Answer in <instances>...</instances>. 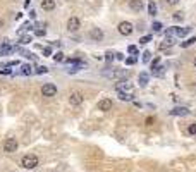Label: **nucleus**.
I'll return each instance as SVG.
<instances>
[{"label":"nucleus","mask_w":196,"mask_h":172,"mask_svg":"<svg viewBox=\"0 0 196 172\" xmlns=\"http://www.w3.org/2000/svg\"><path fill=\"white\" fill-rule=\"evenodd\" d=\"M102 76L109 77V79H126L127 77V71L124 69H107V71H102Z\"/></svg>","instance_id":"f257e3e1"},{"label":"nucleus","mask_w":196,"mask_h":172,"mask_svg":"<svg viewBox=\"0 0 196 172\" xmlns=\"http://www.w3.org/2000/svg\"><path fill=\"white\" fill-rule=\"evenodd\" d=\"M38 163H40V158L36 157V155H33V153H28V155H24L22 157V160H21V165L24 169H35V167H38Z\"/></svg>","instance_id":"f03ea898"},{"label":"nucleus","mask_w":196,"mask_h":172,"mask_svg":"<svg viewBox=\"0 0 196 172\" xmlns=\"http://www.w3.org/2000/svg\"><path fill=\"white\" fill-rule=\"evenodd\" d=\"M115 90H117L119 93H129V95H133V93H134V86L131 84L127 79H121L119 83H115Z\"/></svg>","instance_id":"7ed1b4c3"},{"label":"nucleus","mask_w":196,"mask_h":172,"mask_svg":"<svg viewBox=\"0 0 196 172\" xmlns=\"http://www.w3.org/2000/svg\"><path fill=\"white\" fill-rule=\"evenodd\" d=\"M19 148V143L16 138H7L4 141V151L5 153H14V151H17Z\"/></svg>","instance_id":"20e7f679"},{"label":"nucleus","mask_w":196,"mask_h":172,"mask_svg":"<svg viewBox=\"0 0 196 172\" xmlns=\"http://www.w3.org/2000/svg\"><path fill=\"white\" fill-rule=\"evenodd\" d=\"M117 29H119V33H121V34H124V36H129V34L134 31V26L131 24L129 21H122V22H119Z\"/></svg>","instance_id":"39448f33"},{"label":"nucleus","mask_w":196,"mask_h":172,"mask_svg":"<svg viewBox=\"0 0 196 172\" xmlns=\"http://www.w3.org/2000/svg\"><path fill=\"white\" fill-rule=\"evenodd\" d=\"M41 95H43V96H55L57 86L52 84V83H45V84L41 86Z\"/></svg>","instance_id":"423d86ee"},{"label":"nucleus","mask_w":196,"mask_h":172,"mask_svg":"<svg viewBox=\"0 0 196 172\" xmlns=\"http://www.w3.org/2000/svg\"><path fill=\"white\" fill-rule=\"evenodd\" d=\"M79 28H81V21H79L78 17H69V21H67V29L71 31V33H74V31H78Z\"/></svg>","instance_id":"0eeeda50"},{"label":"nucleus","mask_w":196,"mask_h":172,"mask_svg":"<svg viewBox=\"0 0 196 172\" xmlns=\"http://www.w3.org/2000/svg\"><path fill=\"white\" fill-rule=\"evenodd\" d=\"M69 103L72 105V107H79V105L83 103V95L78 93V91L71 93V96H69Z\"/></svg>","instance_id":"6e6552de"},{"label":"nucleus","mask_w":196,"mask_h":172,"mask_svg":"<svg viewBox=\"0 0 196 172\" xmlns=\"http://www.w3.org/2000/svg\"><path fill=\"white\" fill-rule=\"evenodd\" d=\"M90 38H91L93 41H102V40H103V31H102L100 28H93V29L90 31Z\"/></svg>","instance_id":"1a4fd4ad"},{"label":"nucleus","mask_w":196,"mask_h":172,"mask_svg":"<svg viewBox=\"0 0 196 172\" xmlns=\"http://www.w3.org/2000/svg\"><path fill=\"white\" fill-rule=\"evenodd\" d=\"M112 100L110 98H103V100H100V102H98V108H100L102 112H109L110 108H112Z\"/></svg>","instance_id":"9d476101"},{"label":"nucleus","mask_w":196,"mask_h":172,"mask_svg":"<svg viewBox=\"0 0 196 172\" xmlns=\"http://www.w3.org/2000/svg\"><path fill=\"white\" fill-rule=\"evenodd\" d=\"M129 9L134 12H141L143 10V2L141 0H129Z\"/></svg>","instance_id":"9b49d317"},{"label":"nucleus","mask_w":196,"mask_h":172,"mask_svg":"<svg viewBox=\"0 0 196 172\" xmlns=\"http://www.w3.org/2000/svg\"><path fill=\"white\" fill-rule=\"evenodd\" d=\"M16 50H19V47H12V45H5V47L0 48V55L5 57V55H10V53H14Z\"/></svg>","instance_id":"f8f14e48"},{"label":"nucleus","mask_w":196,"mask_h":172,"mask_svg":"<svg viewBox=\"0 0 196 172\" xmlns=\"http://www.w3.org/2000/svg\"><path fill=\"white\" fill-rule=\"evenodd\" d=\"M189 114V110H187L186 107H174L172 110H170V115H179V117H183V115H187Z\"/></svg>","instance_id":"ddd939ff"},{"label":"nucleus","mask_w":196,"mask_h":172,"mask_svg":"<svg viewBox=\"0 0 196 172\" xmlns=\"http://www.w3.org/2000/svg\"><path fill=\"white\" fill-rule=\"evenodd\" d=\"M172 45H175V38L174 36H165V40L160 43V50H165V48L172 47Z\"/></svg>","instance_id":"4468645a"},{"label":"nucleus","mask_w":196,"mask_h":172,"mask_svg":"<svg viewBox=\"0 0 196 172\" xmlns=\"http://www.w3.org/2000/svg\"><path fill=\"white\" fill-rule=\"evenodd\" d=\"M41 9L47 12H52L55 9V0H41Z\"/></svg>","instance_id":"2eb2a0df"},{"label":"nucleus","mask_w":196,"mask_h":172,"mask_svg":"<svg viewBox=\"0 0 196 172\" xmlns=\"http://www.w3.org/2000/svg\"><path fill=\"white\" fill-rule=\"evenodd\" d=\"M21 74L22 76H31L33 74V69H31L29 64H22L21 65Z\"/></svg>","instance_id":"dca6fc26"},{"label":"nucleus","mask_w":196,"mask_h":172,"mask_svg":"<svg viewBox=\"0 0 196 172\" xmlns=\"http://www.w3.org/2000/svg\"><path fill=\"white\" fill-rule=\"evenodd\" d=\"M150 81V74L148 72H141L140 74V86H146Z\"/></svg>","instance_id":"f3484780"},{"label":"nucleus","mask_w":196,"mask_h":172,"mask_svg":"<svg viewBox=\"0 0 196 172\" xmlns=\"http://www.w3.org/2000/svg\"><path fill=\"white\" fill-rule=\"evenodd\" d=\"M33 41V38H31L29 34H22V36H19V43L21 45H28V43Z\"/></svg>","instance_id":"a211bd4d"},{"label":"nucleus","mask_w":196,"mask_h":172,"mask_svg":"<svg viewBox=\"0 0 196 172\" xmlns=\"http://www.w3.org/2000/svg\"><path fill=\"white\" fill-rule=\"evenodd\" d=\"M196 43V36H191V38L187 40V41H183L181 43V47L183 48H187V47H191V45H194Z\"/></svg>","instance_id":"6ab92c4d"},{"label":"nucleus","mask_w":196,"mask_h":172,"mask_svg":"<svg viewBox=\"0 0 196 172\" xmlns=\"http://www.w3.org/2000/svg\"><path fill=\"white\" fill-rule=\"evenodd\" d=\"M148 12H150V16H157V5H155V2H148Z\"/></svg>","instance_id":"aec40b11"},{"label":"nucleus","mask_w":196,"mask_h":172,"mask_svg":"<svg viewBox=\"0 0 196 172\" xmlns=\"http://www.w3.org/2000/svg\"><path fill=\"white\" fill-rule=\"evenodd\" d=\"M189 29H191V28H177V33H175V36H186V34L189 33Z\"/></svg>","instance_id":"412c9836"},{"label":"nucleus","mask_w":196,"mask_h":172,"mask_svg":"<svg viewBox=\"0 0 196 172\" xmlns=\"http://www.w3.org/2000/svg\"><path fill=\"white\" fill-rule=\"evenodd\" d=\"M175 33H177V26H172V28L165 29V36H175Z\"/></svg>","instance_id":"4be33fe9"},{"label":"nucleus","mask_w":196,"mask_h":172,"mask_svg":"<svg viewBox=\"0 0 196 172\" xmlns=\"http://www.w3.org/2000/svg\"><path fill=\"white\" fill-rule=\"evenodd\" d=\"M172 17H174V21H184V12L183 10H177Z\"/></svg>","instance_id":"5701e85b"},{"label":"nucleus","mask_w":196,"mask_h":172,"mask_svg":"<svg viewBox=\"0 0 196 172\" xmlns=\"http://www.w3.org/2000/svg\"><path fill=\"white\" fill-rule=\"evenodd\" d=\"M127 52H129L133 57L138 55V47H136V45H129V47H127Z\"/></svg>","instance_id":"b1692460"},{"label":"nucleus","mask_w":196,"mask_h":172,"mask_svg":"<svg viewBox=\"0 0 196 172\" xmlns=\"http://www.w3.org/2000/svg\"><path fill=\"white\" fill-rule=\"evenodd\" d=\"M115 59V53H113V52H107V53H105V60H107V62H112V60Z\"/></svg>","instance_id":"393cba45"},{"label":"nucleus","mask_w":196,"mask_h":172,"mask_svg":"<svg viewBox=\"0 0 196 172\" xmlns=\"http://www.w3.org/2000/svg\"><path fill=\"white\" fill-rule=\"evenodd\" d=\"M53 60H55V62H62V60H64V53H62V52H57L55 55H53Z\"/></svg>","instance_id":"a878e982"},{"label":"nucleus","mask_w":196,"mask_h":172,"mask_svg":"<svg viewBox=\"0 0 196 172\" xmlns=\"http://www.w3.org/2000/svg\"><path fill=\"white\" fill-rule=\"evenodd\" d=\"M150 41H152V34H148V36H141V40H140L141 45H146V43H150Z\"/></svg>","instance_id":"bb28decb"},{"label":"nucleus","mask_w":196,"mask_h":172,"mask_svg":"<svg viewBox=\"0 0 196 172\" xmlns=\"http://www.w3.org/2000/svg\"><path fill=\"white\" fill-rule=\"evenodd\" d=\"M48 72V67H45V65H38L36 67V74H45Z\"/></svg>","instance_id":"cd10ccee"},{"label":"nucleus","mask_w":196,"mask_h":172,"mask_svg":"<svg viewBox=\"0 0 196 172\" xmlns=\"http://www.w3.org/2000/svg\"><path fill=\"white\" fill-rule=\"evenodd\" d=\"M150 59H152V53H150V52L146 50V52L143 53V62H144V64H148V62H150Z\"/></svg>","instance_id":"c85d7f7f"},{"label":"nucleus","mask_w":196,"mask_h":172,"mask_svg":"<svg viewBox=\"0 0 196 172\" xmlns=\"http://www.w3.org/2000/svg\"><path fill=\"white\" fill-rule=\"evenodd\" d=\"M160 62H162V59H160V57H157V59L153 60V62H152V71H153V69H157L158 65H160Z\"/></svg>","instance_id":"c756f323"},{"label":"nucleus","mask_w":196,"mask_h":172,"mask_svg":"<svg viewBox=\"0 0 196 172\" xmlns=\"http://www.w3.org/2000/svg\"><path fill=\"white\" fill-rule=\"evenodd\" d=\"M152 28H153L155 31H162V28H163V26H162V22L155 21V22H153V26H152Z\"/></svg>","instance_id":"7c9ffc66"},{"label":"nucleus","mask_w":196,"mask_h":172,"mask_svg":"<svg viewBox=\"0 0 196 172\" xmlns=\"http://www.w3.org/2000/svg\"><path fill=\"white\" fill-rule=\"evenodd\" d=\"M126 64L127 65H134L136 64V57H127V59H126Z\"/></svg>","instance_id":"2f4dec72"},{"label":"nucleus","mask_w":196,"mask_h":172,"mask_svg":"<svg viewBox=\"0 0 196 172\" xmlns=\"http://www.w3.org/2000/svg\"><path fill=\"white\" fill-rule=\"evenodd\" d=\"M43 55H45V57L52 55V48H50V47H45V48H43Z\"/></svg>","instance_id":"473e14b6"},{"label":"nucleus","mask_w":196,"mask_h":172,"mask_svg":"<svg viewBox=\"0 0 196 172\" xmlns=\"http://www.w3.org/2000/svg\"><path fill=\"white\" fill-rule=\"evenodd\" d=\"M187 133H189V134H196V124H191V126H189Z\"/></svg>","instance_id":"72a5a7b5"},{"label":"nucleus","mask_w":196,"mask_h":172,"mask_svg":"<svg viewBox=\"0 0 196 172\" xmlns=\"http://www.w3.org/2000/svg\"><path fill=\"white\" fill-rule=\"evenodd\" d=\"M7 67H10V65H19V60H10V62H7Z\"/></svg>","instance_id":"f704fd0d"},{"label":"nucleus","mask_w":196,"mask_h":172,"mask_svg":"<svg viewBox=\"0 0 196 172\" xmlns=\"http://www.w3.org/2000/svg\"><path fill=\"white\" fill-rule=\"evenodd\" d=\"M36 36H45V29H36Z\"/></svg>","instance_id":"c9c22d12"},{"label":"nucleus","mask_w":196,"mask_h":172,"mask_svg":"<svg viewBox=\"0 0 196 172\" xmlns=\"http://www.w3.org/2000/svg\"><path fill=\"white\" fill-rule=\"evenodd\" d=\"M153 122H155V119H153V117H148V119H146V126H152Z\"/></svg>","instance_id":"e433bc0d"},{"label":"nucleus","mask_w":196,"mask_h":172,"mask_svg":"<svg viewBox=\"0 0 196 172\" xmlns=\"http://www.w3.org/2000/svg\"><path fill=\"white\" fill-rule=\"evenodd\" d=\"M115 59H117V60H124V55H122L121 52H117V53H115Z\"/></svg>","instance_id":"4c0bfd02"},{"label":"nucleus","mask_w":196,"mask_h":172,"mask_svg":"<svg viewBox=\"0 0 196 172\" xmlns=\"http://www.w3.org/2000/svg\"><path fill=\"white\" fill-rule=\"evenodd\" d=\"M0 74H10V69H2V71H0Z\"/></svg>","instance_id":"58836bf2"},{"label":"nucleus","mask_w":196,"mask_h":172,"mask_svg":"<svg viewBox=\"0 0 196 172\" xmlns=\"http://www.w3.org/2000/svg\"><path fill=\"white\" fill-rule=\"evenodd\" d=\"M165 2H167V4H170V5H174V4H177L179 0H165Z\"/></svg>","instance_id":"ea45409f"},{"label":"nucleus","mask_w":196,"mask_h":172,"mask_svg":"<svg viewBox=\"0 0 196 172\" xmlns=\"http://www.w3.org/2000/svg\"><path fill=\"white\" fill-rule=\"evenodd\" d=\"M29 17H31V19H35V17H36V12H35V10H29Z\"/></svg>","instance_id":"a19ab883"},{"label":"nucleus","mask_w":196,"mask_h":172,"mask_svg":"<svg viewBox=\"0 0 196 172\" xmlns=\"http://www.w3.org/2000/svg\"><path fill=\"white\" fill-rule=\"evenodd\" d=\"M29 4H31V0H24V7H29Z\"/></svg>","instance_id":"79ce46f5"},{"label":"nucleus","mask_w":196,"mask_h":172,"mask_svg":"<svg viewBox=\"0 0 196 172\" xmlns=\"http://www.w3.org/2000/svg\"><path fill=\"white\" fill-rule=\"evenodd\" d=\"M2 24H4V21H2V19H0V28H2Z\"/></svg>","instance_id":"37998d69"},{"label":"nucleus","mask_w":196,"mask_h":172,"mask_svg":"<svg viewBox=\"0 0 196 172\" xmlns=\"http://www.w3.org/2000/svg\"><path fill=\"white\" fill-rule=\"evenodd\" d=\"M194 67H196V59H194Z\"/></svg>","instance_id":"c03bdc74"},{"label":"nucleus","mask_w":196,"mask_h":172,"mask_svg":"<svg viewBox=\"0 0 196 172\" xmlns=\"http://www.w3.org/2000/svg\"><path fill=\"white\" fill-rule=\"evenodd\" d=\"M0 48H2V43H0Z\"/></svg>","instance_id":"a18cd8bd"}]
</instances>
